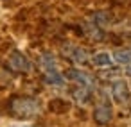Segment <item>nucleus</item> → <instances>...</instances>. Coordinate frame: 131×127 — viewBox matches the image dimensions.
<instances>
[{"mask_svg":"<svg viewBox=\"0 0 131 127\" xmlns=\"http://www.w3.org/2000/svg\"><path fill=\"white\" fill-rule=\"evenodd\" d=\"M9 109L15 116L22 120H29L40 113V104L36 98H31V97H15L9 104Z\"/></svg>","mask_w":131,"mask_h":127,"instance_id":"f257e3e1","label":"nucleus"},{"mask_svg":"<svg viewBox=\"0 0 131 127\" xmlns=\"http://www.w3.org/2000/svg\"><path fill=\"white\" fill-rule=\"evenodd\" d=\"M7 66L16 72V73H25L31 70V61L22 54V52H13L9 57H7Z\"/></svg>","mask_w":131,"mask_h":127,"instance_id":"f03ea898","label":"nucleus"},{"mask_svg":"<svg viewBox=\"0 0 131 127\" xmlns=\"http://www.w3.org/2000/svg\"><path fill=\"white\" fill-rule=\"evenodd\" d=\"M111 116H113V113H111V106H110L108 102H99V104L95 106V109H93V118H95L97 123L104 125V123H108V122L111 120Z\"/></svg>","mask_w":131,"mask_h":127,"instance_id":"7ed1b4c3","label":"nucleus"},{"mask_svg":"<svg viewBox=\"0 0 131 127\" xmlns=\"http://www.w3.org/2000/svg\"><path fill=\"white\" fill-rule=\"evenodd\" d=\"M67 73H68V79L79 82V86H83V88H88V90H90V88L93 86V79H92L88 73H84V72H81V70H77V68H70Z\"/></svg>","mask_w":131,"mask_h":127,"instance_id":"20e7f679","label":"nucleus"},{"mask_svg":"<svg viewBox=\"0 0 131 127\" xmlns=\"http://www.w3.org/2000/svg\"><path fill=\"white\" fill-rule=\"evenodd\" d=\"M113 98L117 100V102H126L127 100V86L122 82V81H117L115 84H113Z\"/></svg>","mask_w":131,"mask_h":127,"instance_id":"39448f33","label":"nucleus"},{"mask_svg":"<svg viewBox=\"0 0 131 127\" xmlns=\"http://www.w3.org/2000/svg\"><path fill=\"white\" fill-rule=\"evenodd\" d=\"M68 57H70L74 63H77V65H86V63H88V59H90V56H88L83 48H79V47H72V50H70Z\"/></svg>","mask_w":131,"mask_h":127,"instance_id":"423d86ee","label":"nucleus"},{"mask_svg":"<svg viewBox=\"0 0 131 127\" xmlns=\"http://www.w3.org/2000/svg\"><path fill=\"white\" fill-rule=\"evenodd\" d=\"M43 81H45L47 84H50V86H63V84H65V77H63L58 70H54V72H45Z\"/></svg>","mask_w":131,"mask_h":127,"instance_id":"0eeeda50","label":"nucleus"},{"mask_svg":"<svg viewBox=\"0 0 131 127\" xmlns=\"http://www.w3.org/2000/svg\"><path fill=\"white\" fill-rule=\"evenodd\" d=\"M92 63H93L95 66L106 68V66H110L113 61H111V56H110L108 52H99V54H95V56L92 57Z\"/></svg>","mask_w":131,"mask_h":127,"instance_id":"6e6552de","label":"nucleus"},{"mask_svg":"<svg viewBox=\"0 0 131 127\" xmlns=\"http://www.w3.org/2000/svg\"><path fill=\"white\" fill-rule=\"evenodd\" d=\"M40 65H41V68H43L45 72H54V70H58L56 59H54V56H50V54H43Z\"/></svg>","mask_w":131,"mask_h":127,"instance_id":"1a4fd4ad","label":"nucleus"},{"mask_svg":"<svg viewBox=\"0 0 131 127\" xmlns=\"http://www.w3.org/2000/svg\"><path fill=\"white\" fill-rule=\"evenodd\" d=\"M115 61L117 63H124V65H131V50H118L115 52Z\"/></svg>","mask_w":131,"mask_h":127,"instance_id":"9d476101","label":"nucleus"},{"mask_svg":"<svg viewBox=\"0 0 131 127\" xmlns=\"http://www.w3.org/2000/svg\"><path fill=\"white\" fill-rule=\"evenodd\" d=\"M127 73H129V75H131V65H129V66H127Z\"/></svg>","mask_w":131,"mask_h":127,"instance_id":"9b49d317","label":"nucleus"}]
</instances>
